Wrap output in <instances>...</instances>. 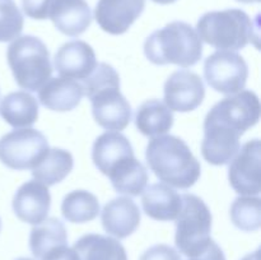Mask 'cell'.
<instances>
[{"label": "cell", "mask_w": 261, "mask_h": 260, "mask_svg": "<svg viewBox=\"0 0 261 260\" xmlns=\"http://www.w3.org/2000/svg\"><path fill=\"white\" fill-rule=\"evenodd\" d=\"M48 149L47 139L41 132L15 129L0 138V162L12 170H32Z\"/></svg>", "instance_id": "cell-8"}, {"label": "cell", "mask_w": 261, "mask_h": 260, "mask_svg": "<svg viewBox=\"0 0 261 260\" xmlns=\"http://www.w3.org/2000/svg\"><path fill=\"white\" fill-rule=\"evenodd\" d=\"M152 2L157 3V4H161V5H167V4H172V3L177 2V0H152Z\"/></svg>", "instance_id": "cell-35"}, {"label": "cell", "mask_w": 261, "mask_h": 260, "mask_svg": "<svg viewBox=\"0 0 261 260\" xmlns=\"http://www.w3.org/2000/svg\"><path fill=\"white\" fill-rule=\"evenodd\" d=\"M145 0H98L94 18L110 35H122L142 15Z\"/></svg>", "instance_id": "cell-13"}, {"label": "cell", "mask_w": 261, "mask_h": 260, "mask_svg": "<svg viewBox=\"0 0 261 260\" xmlns=\"http://www.w3.org/2000/svg\"><path fill=\"white\" fill-rule=\"evenodd\" d=\"M139 206L127 196H119L103 206L101 222L103 229L111 236L122 240L134 233L140 224Z\"/></svg>", "instance_id": "cell-15"}, {"label": "cell", "mask_w": 261, "mask_h": 260, "mask_svg": "<svg viewBox=\"0 0 261 260\" xmlns=\"http://www.w3.org/2000/svg\"><path fill=\"white\" fill-rule=\"evenodd\" d=\"M182 206L176 221L175 244L178 252L186 257L198 256L213 240L212 213L205 201L194 194H184Z\"/></svg>", "instance_id": "cell-6"}, {"label": "cell", "mask_w": 261, "mask_h": 260, "mask_svg": "<svg viewBox=\"0 0 261 260\" xmlns=\"http://www.w3.org/2000/svg\"><path fill=\"white\" fill-rule=\"evenodd\" d=\"M83 96L84 91L81 82L63 76L50 78L38 91L41 105L58 112L74 110L81 103Z\"/></svg>", "instance_id": "cell-18"}, {"label": "cell", "mask_w": 261, "mask_h": 260, "mask_svg": "<svg viewBox=\"0 0 261 260\" xmlns=\"http://www.w3.org/2000/svg\"><path fill=\"white\" fill-rule=\"evenodd\" d=\"M188 260H226V256H224L223 250L213 240L201 254H199L198 256L188 257Z\"/></svg>", "instance_id": "cell-32"}, {"label": "cell", "mask_w": 261, "mask_h": 260, "mask_svg": "<svg viewBox=\"0 0 261 260\" xmlns=\"http://www.w3.org/2000/svg\"><path fill=\"white\" fill-rule=\"evenodd\" d=\"M0 231H2V218H0Z\"/></svg>", "instance_id": "cell-38"}, {"label": "cell", "mask_w": 261, "mask_h": 260, "mask_svg": "<svg viewBox=\"0 0 261 260\" xmlns=\"http://www.w3.org/2000/svg\"><path fill=\"white\" fill-rule=\"evenodd\" d=\"M229 216L232 223L241 231H257L261 224V199L257 196H240L234 199Z\"/></svg>", "instance_id": "cell-28"}, {"label": "cell", "mask_w": 261, "mask_h": 260, "mask_svg": "<svg viewBox=\"0 0 261 260\" xmlns=\"http://www.w3.org/2000/svg\"><path fill=\"white\" fill-rule=\"evenodd\" d=\"M204 78L214 91L223 94H234L246 86L249 66L239 54L217 51L205 59Z\"/></svg>", "instance_id": "cell-9"}, {"label": "cell", "mask_w": 261, "mask_h": 260, "mask_svg": "<svg viewBox=\"0 0 261 260\" xmlns=\"http://www.w3.org/2000/svg\"><path fill=\"white\" fill-rule=\"evenodd\" d=\"M54 0H22L25 15L32 19H47Z\"/></svg>", "instance_id": "cell-30"}, {"label": "cell", "mask_w": 261, "mask_h": 260, "mask_svg": "<svg viewBox=\"0 0 261 260\" xmlns=\"http://www.w3.org/2000/svg\"><path fill=\"white\" fill-rule=\"evenodd\" d=\"M240 138L241 135L226 127L204 122V138L201 142V154L204 160L214 166L229 163L241 147Z\"/></svg>", "instance_id": "cell-16"}, {"label": "cell", "mask_w": 261, "mask_h": 260, "mask_svg": "<svg viewBox=\"0 0 261 260\" xmlns=\"http://www.w3.org/2000/svg\"><path fill=\"white\" fill-rule=\"evenodd\" d=\"M129 157H134V149L129 139L121 133L107 132L94 140L92 160L103 175H109L115 165Z\"/></svg>", "instance_id": "cell-20"}, {"label": "cell", "mask_w": 261, "mask_h": 260, "mask_svg": "<svg viewBox=\"0 0 261 260\" xmlns=\"http://www.w3.org/2000/svg\"><path fill=\"white\" fill-rule=\"evenodd\" d=\"M165 103L171 111L190 112L198 109L205 97L204 82L196 73L177 70L165 83Z\"/></svg>", "instance_id": "cell-11"}, {"label": "cell", "mask_w": 261, "mask_h": 260, "mask_svg": "<svg viewBox=\"0 0 261 260\" xmlns=\"http://www.w3.org/2000/svg\"><path fill=\"white\" fill-rule=\"evenodd\" d=\"M48 18L61 33L78 37L92 23V12L86 0H54Z\"/></svg>", "instance_id": "cell-17"}, {"label": "cell", "mask_w": 261, "mask_h": 260, "mask_svg": "<svg viewBox=\"0 0 261 260\" xmlns=\"http://www.w3.org/2000/svg\"><path fill=\"white\" fill-rule=\"evenodd\" d=\"M143 211L155 221H175L182 206V198L177 191L162 183L152 184L143 190Z\"/></svg>", "instance_id": "cell-19"}, {"label": "cell", "mask_w": 261, "mask_h": 260, "mask_svg": "<svg viewBox=\"0 0 261 260\" xmlns=\"http://www.w3.org/2000/svg\"><path fill=\"white\" fill-rule=\"evenodd\" d=\"M145 158L155 176L168 186L190 189L201 173V166L189 145L175 135H158L149 140Z\"/></svg>", "instance_id": "cell-2"}, {"label": "cell", "mask_w": 261, "mask_h": 260, "mask_svg": "<svg viewBox=\"0 0 261 260\" xmlns=\"http://www.w3.org/2000/svg\"><path fill=\"white\" fill-rule=\"evenodd\" d=\"M240 3H245V4H250V3H259L260 0H237Z\"/></svg>", "instance_id": "cell-36"}, {"label": "cell", "mask_w": 261, "mask_h": 260, "mask_svg": "<svg viewBox=\"0 0 261 260\" xmlns=\"http://www.w3.org/2000/svg\"><path fill=\"white\" fill-rule=\"evenodd\" d=\"M99 201L87 190H74L65 195L61 203V214L71 223H86L98 216Z\"/></svg>", "instance_id": "cell-27"}, {"label": "cell", "mask_w": 261, "mask_h": 260, "mask_svg": "<svg viewBox=\"0 0 261 260\" xmlns=\"http://www.w3.org/2000/svg\"><path fill=\"white\" fill-rule=\"evenodd\" d=\"M0 115L15 129L30 127L38 119V102L27 91L12 92L0 102Z\"/></svg>", "instance_id": "cell-21"}, {"label": "cell", "mask_w": 261, "mask_h": 260, "mask_svg": "<svg viewBox=\"0 0 261 260\" xmlns=\"http://www.w3.org/2000/svg\"><path fill=\"white\" fill-rule=\"evenodd\" d=\"M73 249L79 260H127L126 250L119 240L88 233L76 240Z\"/></svg>", "instance_id": "cell-25"}, {"label": "cell", "mask_w": 261, "mask_h": 260, "mask_svg": "<svg viewBox=\"0 0 261 260\" xmlns=\"http://www.w3.org/2000/svg\"><path fill=\"white\" fill-rule=\"evenodd\" d=\"M260 119V101L254 91L242 89L233 96L217 102L206 115L205 122L221 125L231 132L244 135Z\"/></svg>", "instance_id": "cell-7"}, {"label": "cell", "mask_w": 261, "mask_h": 260, "mask_svg": "<svg viewBox=\"0 0 261 260\" xmlns=\"http://www.w3.org/2000/svg\"><path fill=\"white\" fill-rule=\"evenodd\" d=\"M73 166L74 160L70 152L61 148H53L32 168V176L38 183L53 186L61 183L71 172Z\"/></svg>", "instance_id": "cell-26"}, {"label": "cell", "mask_w": 261, "mask_h": 260, "mask_svg": "<svg viewBox=\"0 0 261 260\" xmlns=\"http://www.w3.org/2000/svg\"><path fill=\"white\" fill-rule=\"evenodd\" d=\"M42 260H79L78 255H76L75 250L70 249L66 246L59 247V249L54 250L48 255H46Z\"/></svg>", "instance_id": "cell-33"}, {"label": "cell", "mask_w": 261, "mask_h": 260, "mask_svg": "<svg viewBox=\"0 0 261 260\" xmlns=\"http://www.w3.org/2000/svg\"><path fill=\"white\" fill-rule=\"evenodd\" d=\"M24 19L14 0H0V42L19 37Z\"/></svg>", "instance_id": "cell-29"}, {"label": "cell", "mask_w": 261, "mask_h": 260, "mask_svg": "<svg viewBox=\"0 0 261 260\" xmlns=\"http://www.w3.org/2000/svg\"><path fill=\"white\" fill-rule=\"evenodd\" d=\"M12 204L20 221L36 226L47 218L51 206L50 191L38 181H27L15 191Z\"/></svg>", "instance_id": "cell-14"}, {"label": "cell", "mask_w": 261, "mask_h": 260, "mask_svg": "<svg viewBox=\"0 0 261 260\" xmlns=\"http://www.w3.org/2000/svg\"><path fill=\"white\" fill-rule=\"evenodd\" d=\"M261 143L252 139L240 147L228 168V180L240 195L257 196L260 194Z\"/></svg>", "instance_id": "cell-10"}, {"label": "cell", "mask_w": 261, "mask_h": 260, "mask_svg": "<svg viewBox=\"0 0 261 260\" xmlns=\"http://www.w3.org/2000/svg\"><path fill=\"white\" fill-rule=\"evenodd\" d=\"M144 54L155 65L175 64L181 68H190L200 61L203 43L190 24L176 20L154 31L145 40Z\"/></svg>", "instance_id": "cell-3"}, {"label": "cell", "mask_w": 261, "mask_h": 260, "mask_svg": "<svg viewBox=\"0 0 261 260\" xmlns=\"http://www.w3.org/2000/svg\"><path fill=\"white\" fill-rule=\"evenodd\" d=\"M81 83L84 96L91 101L92 114L99 126L120 132L130 124L132 106L120 92V76L111 65L98 63Z\"/></svg>", "instance_id": "cell-1"}, {"label": "cell", "mask_w": 261, "mask_h": 260, "mask_svg": "<svg viewBox=\"0 0 261 260\" xmlns=\"http://www.w3.org/2000/svg\"><path fill=\"white\" fill-rule=\"evenodd\" d=\"M260 257V250H256L255 252H251V254L246 255L242 260H259Z\"/></svg>", "instance_id": "cell-34"}, {"label": "cell", "mask_w": 261, "mask_h": 260, "mask_svg": "<svg viewBox=\"0 0 261 260\" xmlns=\"http://www.w3.org/2000/svg\"><path fill=\"white\" fill-rule=\"evenodd\" d=\"M257 28L241 9H226L205 13L196 24L201 41L219 51L241 50L252 38H257Z\"/></svg>", "instance_id": "cell-4"}, {"label": "cell", "mask_w": 261, "mask_h": 260, "mask_svg": "<svg viewBox=\"0 0 261 260\" xmlns=\"http://www.w3.org/2000/svg\"><path fill=\"white\" fill-rule=\"evenodd\" d=\"M54 65L63 78L83 82L97 66L96 53L84 41H69L56 51Z\"/></svg>", "instance_id": "cell-12"}, {"label": "cell", "mask_w": 261, "mask_h": 260, "mask_svg": "<svg viewBox=\"0 0 261 260\" xmlns=\"http://www.w3.org/2000/svg\"><path fill=\"white\" fill-rule=\"evenodd\" d=\"M107 177L117 193L129 196H139L147 188L148 171L134 155L125 158L115 165Z\"/></svg>", "instance_id": "cell-22"}, {"label": "cell", "mask_w": 261, "mask_h": 260, "mask_svg": "<svg viewBox=\"0 0 261 260\" xmlns=\"http://www.w3.org/2000/svg\"><path fill=\"white\" fill-rule=\"evenodd\" d=\"M140 260H181V257L173 247L160 244L144 251V254L140 256Z\"/></svg>", "instance_id": "cell-31"}, {"label": "cell", "mask_w": 261, "mask_h": 260, "mask_svg": "<svg viewBox=\"0 0 261 260\" xmlns=\"http://www.w3.org/2000/svg\"><path fill=\"white\" fill-rule=\"evenodd\" d=\"M135 126L145 137L154 138L163 135L173 126V114L165 102L148 99L138 107Z\"/></svg>", "instance_id": "cell-24"}, {"label": "cell", "mask_w": 261, "mask_h": 260, "mask_svg": "<svg viewBox=\"0 0 261 260\" xmlns=\"http://www.w3.org/2000/svg\"><path fill=\"white\" fill-rule=\"evenodd\" d=\"M17 260H32V259H30V257H18Z\"/></svg>", "instance_id": "cell-37"}, {"label": "cell", "mask_w": 261, "mask_h": 260, "mask_svg": "<svg viewBox=\"0 0 261 260\" xmlns=\"http://www.w3.org/2000/svg\"><path fill=\"white\" fill-rule=\"evenodd\" d=\"M68 245V232L58 218H46L31 229L30 249L33 256L42 260L54 250Z\"/></svg>", "instance_id": "cell-23"}, {"label": "cell", "mask_w": 261, "mask_h": 260, "mask_svg": "<svg viewBox=\"0 0 261 260\" xmlns=\"http://www.w3.org/2000/svg\"><path fill=\"white\" fill-rule=\"evenodd\" d=\"M7 60L15 83L25 91H40L53 74L47 46L35 36L13 40L8 46Z\"/></svg>", "instance_id": "cell-5"}]
</instances>
